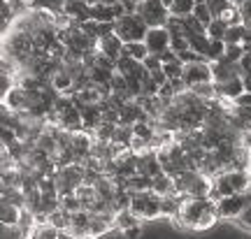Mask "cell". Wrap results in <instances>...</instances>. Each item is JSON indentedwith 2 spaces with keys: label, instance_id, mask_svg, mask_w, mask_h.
I'll use <instances>...</instances> for the list:
<instances>
[{
  "label": "cell",
  "instance_id": "5",
  "mask_svg": "<svg viewBox=\"0 0 251 239\" xmlns=\"http://www.w3.org/2000/svg\"><path fill=\"white\" fill-rule=\"evenodd\" d=\"M144 45L149 49V53L161 56L168 49H172V33L168 26H158V28H149L147 35H144Z\"/></svg>",
  "mask_w": 251,
  "mask_h": 239
},
{
  "label": "cell",
  "instance_id": "37",
  "mask_svg": "<svg viewBox=\"0 0 251 239\" xmlns=\"http://www.w3.org/2000/svg\"><path fill=\"white\" fill-rule=\"evenodd\" d=\"M207 5H209V9H212V14H214V17H219V14H221V12L230 5V0H207Z\"/></svg>",
  "mask_w": 251,
  "mask_h": 239
},
{
  "label": "cell",
  "instance_id": "30",
  "mask_svg": "<svg viewBox=\"0 0 251 239\" xmlns=\"http://www.w3.org/2000/svg\"><path fill=\"white\" fill-rule=\"evenodd\" d=\"M33 239H61V230L54 228L51 223H45V225H37Z\"/></svg>",
  "mask_w": 251,
  "mask_h": 239
},
{
  "label": "cell",
  "instance_id": "20",
  "mask_svg": "<svg viewBox=\"0 0 251 239\" xmlns=\"http://www.w3.org/2000/svg\"><path fill=\"white\" fill-rule=\"evenodd\" d=\"M198 0H175L170 5V14L172 17H179V19H186L193 14V9H196Z\"/></svg>",
  "mask_w": 251,
  "mask_h": 239
},
{
  "label": "cell",
  "instance_id": "12",
  "mask_svg": "<svg viewBox=\"0 0 251 239\" xmlns=\"http://www.w3.org/2000/svg\"><path fill=\"white\" fill-rule=\"evenodd\" d=\"M226 177H228L235 193L249 191V169H226Z\"/></svg>",
  "mask_w": 251,
  "mask_h": 239
},
{
  "label": "cell",
  "instance_id": "4",
  "mask_svg": "<svg viewBox=\"0 0 251 239\" xmlns=\"http://www.w3.org/2000/svg\"><path fill=\"white\" fill-rule=\"evenodd\" d=\"M247 204V197L244 193H235V195H226L216 202V214H219V221H235L240 214L244 212Z\"/></svg>",
  "mask_w": 251,
  "mask_h": 239
},
{
  "label": "cell",
  "instance_id": "3",
  "mask_svg": "<svg viewBox=\"0 0 251 239\" xmlns=\"http://www.w3.org/2000/svg\"><path fill=\"white\" fill-rule=\"evenodd\" d=\"M142 21L147 24L149 28H158V26H168V21H170V7L163 2V0H142L137 9H135Z\"/></svg>",
  "mask_w": 251,
  "mask_h": 239
},
{
  "label": "cell",
  "instance_id": "45",
  "mask_svg": "<svg viewBox=\"0 0 251 239\" xmlns=\"http://www.w3.org/2000/svg\"><path fill=\"white\" fill-rule=\"evenodd\" d=\"M249 188H251V167H249Z\"/></svg>",
  "mask_w": 251,
  "mask_h": 239
},
{
  "label": "cell",
  "instance_id": "31",
  "mask_svg": "<svg viewBox=\"0 0 251 239\" xmlns=\"http://www.w3.org/2000/svg\"><path fill=\"white\" fill-rule=\"evenodd\" d=\"M119 123H109V121H102V123L93 130V137H98V140H105V142H112V135L117 130Z\"/></svg>",
  "mask_w": 251,
  "mask_h": 239
},
{
  "label": "cell",
  "instance_id": "7",
  "mask_svg": "<svg viewBox=\"0 0 251 239\" xmlns=\"http://www.w3.org/2000/svg\"><path fill=\"white\" fill-rule=\"evenodd\" d=\"M242 65L240 63H228L226 58L221 61H212V79L216 84H224V81L233 79V77H240L242 74Z\"/></svg>",
  "mask_w": 251,
  "mask_h": 239
},
{
  "label": "cell",
  "instance_id": "11",
  "mask_svg": "<svg viewBox=\"0 0 251 239\" xmlns=\"http://www.w3.org/2000/svg\"><path fill=\"white\" fill-rule=\"evenodd\" d=\"M219 86V96L230 97V100H237V97L244 93V84H242V74L240 77H233V79L224 81V84H216Z\"/></svg>",
  "mask_w": 251,
  "mask_h": 239
},
{
  "label": "cell",
  "instance_id": "18",
  "mask_svg": "<svg viewBox=\"0 0 251 239\" xmlns=\"http://www.w3.org/2000/svg\"><path fill=\"white\" fill-rule=\"evenodd\" d=\"M247 33H249V26H244V24H235V26H228L224 42H226V45H244V40H247Z\"/></svg>",
  "mask_w": 251,
  "mask_h": 239
},
{
  "label": "cell",
  "instance_id": "6",
  "mask_svg": "<svg viewBox=\"0 0 251 239\" xmlns=\"http://www.w3.org/2000/svg\"><path fill=\"white\" fill-rule=\"evenodd\" d=\"M181 79L188 89L202 84V81H214L212 79V61H193V63H184V74Z\"/></svg>",
  "mask_w": 251,
  "mask_h": 239
},
{
  "label": "cell",
  "instance_id": "17",
  "mask_svg": "<svg viewBox=\"0 0 251 239\" xmlns=\"http://www.w3.org/2000/svg\"><path fill=\"white\" fill-rule=\"evenodd\" d=\"M198 174H200V172H193V169H181L177 174H172V179H175V191H177V193H188V188L193 186V181H196Z\"/></svg>",
  "mask_w": 251,
  "mask_h": 239
},
{
  "label": "cell",
  "instance_id": "25",
  "mask_svg": "<svg viewBox=\"0 0 251 239\" xmlns=\"http://www.w3.org/2000/svg\"><path fill=\"white\" fill-rule=\"evenodd\" d=\"M61 207L68 214H75L79 209H84V202L77 197V193H68V195H61Z\"/></svg>",
  "mask_w": 251,
  "mask_h": 239
},
{
  "label": "cell",
  "instance_id": "26",
  "mask_svg": "<svg viewBox=\"0 0 251 239\" xmlns=\"http://www.w3.org/2000/svg\"><path fill=\"white\" fill-rule=\"evenodd\" d=\"M193 17H196L202 26H209V24L216 19L214 14H212V9H209V5H207V2H198L196 9H193Z\"/></svg>",
  "mask_w": 251,
  "mask_h": 239
},
{
  "label": "cell",
  "instance_id": "8",
  "mask_svg": "<svg viewBox=\"0 0 251 239\" xmlns=\"http://www.w3.org/2000/svg\"><path fill=\"white\" fill-rule=\"evenodd\" d=\"M124 40L117 35V33H109V35H102L98 37V51L105 53L107 58L112 61H119L121 56H124Z\"/></svg>",
  "mask_w": 251,
  "mask_h": 239
},
{
  "label": "cell",
  "instance_id": "38",
  "mask_svg": "<svg viewBox=\"0 0 251 239\" xmlns=\"http://www.w3.org/2000/svg\"><path fill=\"white\" fill-rule=\"evenodd\" d=\"M240 12H242V24L244 26H251V0H244L240 5Z\"/></svg>",
  "mask_w": 251,
  "mask_h": 239
},
{
  "label": "cell",
  "instance_id": "13",
  "mask_svg": "<svg viewBox=\"0 0 251 239\" xmlns=\"http://www.w3.org/2000/svg\"><path fill=\"white\" fill-rule=\"evenodd\" d=\"M188 42H191V49H193V51H198L202 58H207V61H212V42H214V40L207 35V33H202V35H191Z\"/></svg>",
  "mask_w": 251,
  "mask_h": 239
},
{
  "label": "cell",
  "instance_id": "14",
  "mask_svg": "<svg viewBox=\"0 0 251 239\" xmlns=\"http://www.w3.org/2000/svg\"><path fill=\"white\" fill-rule=\"evenodd\" d=\"M212 186H214V179L200 172L196 177V181H193V186L188 188V195H191V197H209Z\"/></svg>",
  "mask_w": 251,
  "mask_h": 239
},
{
  "label": "cell",
  "instance_id": "15",
  "mask_svg": "<svg viewBox=\"0 0 251 239\" xmlns=\"http://www.w3.org/2000/svg\"><path fill=\"white\" fill-rule=\"evenodd\" d=\"M151 191H156V193L161 195H170V193H177L175 191V179H172V174H168V172H161V174H156L151 181Z\"/></svg>",
  "mask_w": 251,
  "mask_h": 239
},
{
  "label": "cell",
  "instance_id": "21",
  "mask_svg": "<svg viewBox=\"0 0 251 239\" xmlns=\"http://www.w3.org/2000/svg\"><path fill=\"white\" fill-rule=\"evenodd\" d=\"M140 216H135L130 209H121V212H117V221H114V228H117L119 232L126 230V228H133V225H140Z\"/></svg>",
  "mask_w": 251,
  "mask_h": 239
},
{
  "label": "cell",
  "instance_id": "23",
  "mask_svg": "<svg viewBox=\"0 0 251 239\" xmlns=\"http://www.w3.org/2000/svg\"><path fill=\"white\" fill-rule=\"evenodd\" d=\"M124 53L126 56H130V58H135V61L142 63L144 58L149 56V49H147L144 42H128V45L124 47Z\"/></svg>",
  "mask_w": 251,
  "mask_h": 239
},
{
  "label": "cell",
  "instance_id": "22",
  "mask_svg": "<svg viewBox=\"0 0 251 239\" xmlns=\"http://www.w3.org/2000/svg\"><path fill=\"white\" fill-rule=\"evenodd\" d=\"M133 125H124V123H119L117 125V130H114V135H112V142L119 144V146H130V142H133Z\"/></svg>",
  "mask_w": 251,
  "mask_h": 239
},
{
  "label": "cell",
  "instance_id": "19",
  "mask_svg": "<svg viewBox=\"0 0 251 239\" xmlns=\"http://www.w3.org/2000/svg\"><path fill=\"white\" fill-rule=\"evenodd\" d=\"M191 91H193L200 100H205V102L219 97V86H216V81H202V84H196V86H191Z\"/></svg>",
  "mask_w": 251,
  "mask_h": 239
},
{
  "label": "cell",
  "instance_id": "46",
  "mask_svg": "<svg viewBox=\"0 0 251 239\" xmlns=\"http://www.w3.org/2000/svg\"><path fill=\"white\" fill-rule=\"evenodd\" d=\"M72 239H75V237H72Z\"/></svg>",
  "mask_w": 251,
  "mask_h": 239
},
{
  "label": "cell",
  "instance_id": "29",
  "mask_svg": "<svg viewBox=\"0 0 251 239\" xmlns=\"http://www.w3.org/2000/svg\"><path fill=\"white\" fill-rule=\"evenodd\" d=\"M137 65H140V61H135V58H130V56H121L117 61V72H121L124 77H128V74H133L135 70H137Z\"/></svg>",
  "mask_w": 251,
  "mask_h": 239
},
{
  "label": "cell",
  "instance_id": "2",
  "mask_svg": "<svg viewBox=\"0 0 251 239\" xmlns=\"http://www.w3.org/2000/svg\"><path fill=\"white\" fill-rule=\"evenodd\" d=\"M147 30H149V26L144 24L137 12H126L124 17H119L114 21V33L124 40V45H128V42H144Z\"/></svg>",
  "mask_w": 251,
  "mask_h": 239
},
{
  "label": "cell",
  "instance_id": "39",
  "mask_svg": "<svg viewBox=\"0 0 251 239\" xmlns=\"http://www.w3.org/2000/svg\"><path fill=\"white\" fill-rule=\"evenodd\" d=\"M240 144H242L244 149H249V151H251V128L242 130V135H240Z\"/></svg>",
  "mask_w": 251,
  "mask_h": 239
},
{
  "label": "cell",
  "instance_id": "16",
  "mask_svg": "<svg viewBox=\"0 0 251 239\" xmlns=\"http://www.w3.org/2000/svg\"><path fill=\"white\" fill-rule=\"evenodd\" d=\"M21 207L12 202H0V225H19Z\"/></svg>",
  "mask_w": 251,
  "mask_h": 239
},
{
  "label": "cell",
  "instance_id": "42",
  "mask_svg": "<svg viewBox=\"0 0 251 239\" xmlns=\"http://www.w3.org/2000/svg\"><path fill=\"white\" fill-rule=\"evenodd\" d=\"M240 65H242V70H244V72H251V49L242 56V61H240Z\"/></svg>",
  "mask_w": 251,
  "mask_h": 239
},
{
  "label": "cell",
  "instance_id": "41",
  "mask_svg": "<svg viewBox=\"0 0 251 239\" xmlns=\"http://www.w3.org/2000/svg\"><path fill=\"white\" fill-rule=\"evenodd\" d=\"M235 105H242V107H251V93H247V91H244L242 96L237 97V100H235Z\"/></svg>",
  "mask_w": 251,
  "mask_h": 239
},
{
  "label": "cell",
  "instance_id": "43",
  "mask_svg": "<svg viewBox=\"0 0 251 239\" xmlns=\"http://www.w3.org/2000/svg\"><path fill=\"white\" fill-rule=\"evenodd\" d=\"M242 84H244V91L251 93V72H242Z\"/></svg>",
  "mask_w": 251,
  "mask_h": 239
},
{
  "label": "cell",
  "instance_id": "44",
  "mask_svg": "<svg viewBox=\"0 0 251 239\" xmlns=\"http://www.w3.org/2000/svg\"><path fill=\"white\" fill-rule=\"evenodd\" d=\"M163 2H165V5H168V7H170L172 2H175V0H163Z\"/></svg>",
  "mask_w": 251,
  "mask_h": 239
},
{
  "label": "cell",
  "instance_id": "9",
  "mask_svg": "<svg viewBox=\"0 0 251 239\" xmlns=\"http://www.w3.org/2000/svg\"><path fill=\"white\" fill-rule=\"evenodd\" d=\"M49 84H51L54 91L56 93H61V96H72V93H75V79H72L70 72L65 70V65H61V68L51 74Z\"/></svg>",
  "mask_w": 251,
  "mask_h": 239
},
{
  "label": "cell",
  "instance_id": "34",
  "mask_svg": "<svg viewBox=\"0 0 251 239\" xmlns=\"http://www.w3.org/2000/svg\"><path fill=\"white\" fill-rule=\"evenodd\" d=\"M233 223L240 228V230H244V232H249V235H251V204H249V207H244V212L240 214Z\"/></svg>",
  "mask_w": 251,
  "mask_h": 239
},
{
  "label": "cell",
  "instance_id": "33",
  "mask_svg": "<svg viewBox=\"0 0 251 239\" xmlns=\"http://www.w3.org/2000/svg\"><path fill=\"white\" fill-rule=\"evenodd\" d=\"M0 239H28L19 225H0Z\"/></svg>",
  "mask_w": 251,
  "mask_h": 239
},
{
  "label": "cell",
  "instance_id": "28",
  "mask_svg": "<svg viewBox=\"0 0 251 239\" xmlns=\"http://www.w3.org/2000/svg\"><path fill=\"white\" fill-rule=\"evenodd\" d=\"M226 30H228V24L216 17L214 21L207 26V35L212 37V40H224V37H226Z\"/></svg>",
  "mask_w": 251,
  "mask_h": 239
},
{
  "label": "cell",
  "instance_id": "10",
  "mask_svg": "<svg viewBox=\"0 0 251 239\" xmlns=\"http://www.w3.org/2000/svg\"><path fill=\"white\" fill-rule=\"evenodd\" d=\"M81 112V121H84V130L93 133L105 119H102V105H77Z\"/></svg>",
  "mask_w": 251,
  "mask_h": 239
},
{
  "label": "cell",
  "instance_id": "24",
  "mask_svg": "<svg viewBox=\"0 0 251 239\" xmlns=\"http://www.w3.org/2000/svg\"><path fill=\"white\" fill-rule=\"evenodd\" d=\"M219 19H221V21H226L228 26L242 24V12H240V5H233V2H230V5H228V7L219 14Z\"/></svg>",
  "mask_w": 251,
  "mask_h": 239
},
{
  "label": "cell",
  "instance_id": "36",
  "mask_svg": "<svg viewBox=\"0 0 251 239\" xmlns=\"http://www.w3.org/2000/svg\"><path fill=\"white\" fill-rule=\"evenodd\" d=\"M142 235H144L142 223H140V225H133V228H126V230H121V239H142Z\"/></svg>",
  "mask_w": 251,
  "mask_h": 239
},
{
  "label": "cell",
  "instance_id": "40",
  "mask_svg": "<svg viewBox=\"0 0 251 239\" xmlns=\"http://www.w3.org/2000/svg\"><path fill=\"white\" fill-rule=\"evenodd\" d=\"M177 58H179V53L175 51V49H168V51H165V53H161V61H163V63L177 61Z\"/></svg>",
  "mask_w": 251,
  "mask_h": 239
},
{
  "label": "cell",
  "instance_id": "32",
  "mask_svg": "<svg viewBox=\"0 0 251 239\" xmlns=\"http://www.w3.org/2000/svg\"><path fill=\"white\" fill-rule=\"evenodd\" d=\"M247 53V49H244V45H226V53L224 58L228 63H240L242 61V56Z\"/></svg>",
  "mask_w": 251,
  "mask_h": 239
},
{
  "label": "cell",
  "instance_id": "35",
  "mask_svg": "<svg viewBox=\"0 0 251 239\" xmlns=\"http://www.w3.org/2000/svg\"><path fill=\"white\" fill-rule=\"evenodd\" d=\"M144 68L149 72H156V70H161L163 68V61H161V56H156V53H149L147 58H144Z\"/></svg>",
  "mask_w": 251,
  "mask_h": 239
},
{
  "label": "cell",
  "instance_id": "1",
  "mask_svg": "<svg viewBox=\"0 0 251 239\" xmlns=\"http://www.w3.org/2000/svg\"><path fill=\"white\" fill-rule=\"evenodd\" d=\"M209 212H216V202H212L209 197H186V200L181 202V209L177 216L186 223L188 230H198L202 216Z\"/></svg>",
  "mask_w": 251,
  "mask_h": 239
},
{
  "label": "cell",
  "instance_id": "27",
  "mask_svg": "<svg viewBox=\"0 0 251 239\" xmlns=\"http://www.w3.org/2000/svg\"><path fill=\"white\" fill-rule=\"evenodd\" d=\"M163 72L168 74V79H181V74H184V61L177 58V61L163 63Z\"/></svg>",
  "mask_w": 251,
  "mask_h": 239
}]
</instances>
